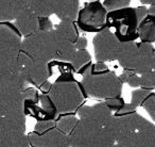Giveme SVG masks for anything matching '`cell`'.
<instances>
[{
    "mask_svg": "<svg viewBox=\"0 0 155 147\" xmlns=\"http://www.w3.org/2000/svg\"><path fill=\"white\" fill-rule=\"evenodd\" d=\"M27 83L18 70L0 74V117L25 113L24 92Z\"/></svg>",
    "mask_w": 155,
    "mask_h": 147,
    "instance_id": "6da1fadb",
    "label": "cell"
},
{
    "mask_svg": "<svg viewBox=\"0 0 155 147\" xmlns=\"http://www.w3.org/2000/svg\"><path fill=\"white\" fill-rule=\"evenodd\" d=\"M21 44V34L15 25L0 22V74L17 69Z\"/></svg>",
    "mask_w": 155,
    "mask_h": 147,
    "instance_id": "7a4b0ae2",
    "label": "cell"
},
{
    "mask_svg": "<svg viewBox=\"0 0 155 147\" xmlns=\"http://www.w3.org/2000/svg\"><path fill=\"white\" fill-rule=\"evenodd\" d=\"M122 85L119 76L110 70L99 75L87 76L80 82L81 90L85 97L91 96L97 99L105 100L120 97Z\"/></svg>",
    "mask_w": 155,
    "mask_h": 147,
    "instance_id": "3957f363",
    "label": "cell"
},
{
    "mask_svg": "<svg viewBox=\"0 0 155 147\" xmlns=\"http://www.w3.org/2000/svg\"><path fill=\"white\" fill-rule=\"evenodd\" d=\"M138 27L139 20L136 14V9L134 8L129 7L108 12L106 17V29H108L120 43H132L139 37Z\"/></svg>",
    "mask_w": 155,
    "mask_h": 147,
    "instance_id": "277c9868",
    "label": "cell"
},
{
    "mask_svg": "<svg viewBox=\"0 0 155 147\" xmlns=\"http://www.w3.org/2000/svg\"><path fill=\"white\" fill-rule=\"evenodd\" d=\"M21 50L34 60L50 63L56 60L58 39L55 31H37L36 33L22 39Z\"/></svg>",
    "mask_w": 155,
    "mask_h": 147,
    "instance_id": "5b68a950",
    "label": "cell"
},
{
    "mask_svg": "<svg viewBox=\"0 0 155 147\" xmlns=\"http://www.w3.org/2000/svg\"><path fill=\"white\" fill-rule=\"evenodd\" d=\"M69 142L71 147H113L117 144V138L110 123L104 128H91L78 123L69 135Z\"/></svg>",
    "mask_w": 155,
    "mask_h": 147,
    "instance_id": "8992f818",
    "label": "cell"
},
{
    "mask_svg": "<svg viewBox=\"0 0 155 147\" xmlns=\"http://www.w3.org/2000/svg\"><path fill=\"white\" fill-rule=\"evenodd\" d=\"M49 96L58 113H70L79 110L85 97L80 83L77 81L53 83Z\"/></svg>",
    "mask_w": 155,
    "mask_h": 147,
    "instance_id": "52a82bcc",
    "label": "cell"
},
{
    "mask_svg": "<svg viewBox=\"0 0 155 147\" xmlns=\"http://www.w3.org/2000/svg\"><path fill=\"white\" fill-rule=\"evenodd\" d=\"M26 114L0 117V147H30Z\"/></svg>",
    "mask_w": 155,
    "mask_h": 147,
    "instance_id": "ba28073f",
    "label": "cell"
},
{
    "mask_svg": "<svg viewBox=\"0 0 155 147\" xmlns=\"http://www.w3.org/2000/svg\"><path fill=\"white\" fill-rule=\"evenodd\" d=\"M108 11L100 1H93L84 5L79 12L78 27L84 32H101L106 28V17Z\"/></svg>",
    "mask_w": 155,
    "mask_h": 147,
    "instance_id": "9c48e42d",
    "label": "cell"
},
{
    "mask_svg": "<svg viewBox=\"0 0 155 147\" xmlns=\"http://www.w3.org/2000/svg\"><path fill=\"white\" fill-rule=\"evenodd\" d=\"M17 70L27 84L41 87L49 79L48 63L34 60L28 54L21 52L18 59Z\"/></svg>",
    "mask_w": 155,
    "mask_h": 147,
    "instance_id": "30bf717a",
    "label": "cell"
},
{
    "mask_svg": "<svg viewBox=\"0 0 155 147\" xmlns=\"http://www.w3.org/2000/svg\"><path fill=\"white\" fill-rule=\"evenodd\" d=\"M95 58L98 62L116 61L121 43L108 29L97 33L93 39Z\"/></svg>",
    "mask_w": 155,
    "mask_h": 147,
    "instance_id": "8fae6325",
    "label": "cell"
},
{
    "mask_svg": "<svg viewBox=\"0 0 155 147\" xmlns=\"http://www.w3.org/2000/svg\"><path fill=\"white\" fill-rule=\"evenodd\" d=\"M79 123L91 128H104L112 119L114 113L107 108L105 102L94 106H82L78 110Z\"/></svg>",
    "mask_w": 155,
    "mask_h": 147,
    "instance_id": "7c38bea8",
    "label": "cell"
},
{
    "mask_svg": "<svg viewBox=\"0 0 155 147\" xmlns=\"http://www.w3.org/2000/svg\"><path fill=\"white\" fill-rule=\"evenodd\" d=\"M28 136L31 147H71L69 136L56 128L45 133L33 131Z\"/></svg>",
    "mask_w": 155,
    "mask_h": 147,
    "instance_id": "4fadbf2b",
    "label": "cell"
},
{
    "mask_svg": "<svg viewBox=\"0 0 155 147\" xmlns=\"http://www.w3.org/2000/svg\"><path fill=\"white\" fill-rule=\"evenodd\" d=\"M26 115L34 117L37 121H54L58 116V109L54 106L49 95L41 94L39 97V101L32 106L25 107Z\"/></svg>",
    "mask_w": 155,
    "mask_h": 147,
    "instance_id": "5bb4252c",
    "label": "cell"
},
{
    "mask_svg": "<svg viewBox=\"0 0 155 147\" xmlns=\"http://www.w3.org/2000/svg\"><path fill=\"white\" fill-rule=\"evenodd\" d=\"M155 48L151 44H138V56L136 62L135 71L139 75H146L153 70L154 66Z\"/></svg>",
    "mask_w": 155,
    "mask_h": 147,
    "instance_id": "9a60e30c",
    "label": "cell"
},
{
    "mask_svg": "<svg viewBox=\"0 0 155 147\" xmlns=\"http://www.w3.org/2000/svg\"><path fill=\"white\" fill-rule=\"evenodd\" d=\"M48 70H49V78H52L53 83L60 82H72L75 81L73 77L72 65L68 62L54 60L48 63Z\"/></svg>",
    "mask_w": 155,
    "mask_h": 147,
    "instance_id": "2e32d148",
    "label": "cell"
},
{
    "mask_svg": "<svg viewBox=\"0 0 155 147\" xmlns=\"http://www.w3.org/2000/svg\"><path fill=\"white\" fill-rule=\"evenodd\" d=\"M14 25L18 29L20 34L25 37H28L39 31V17L28 8L20 14Z\"/></svg>",
    "mask_w": 155,
    "mask_h": 147,
    "instance_id": "e0dca14e",
    "label": "cell"
},
{
    "mask_svg": "<svg viewBox=\"0 0 155 147\" xmlns=\"http://www.w3.org/2000/svg\"><path fill=\"white\" fill-rule=\"evenodd\" d=\"M80 3L77 0H54V14L61 19V22H74L79 16Z\"/></svg>",
    "mask_w": 155,
    "mask_h": 147,
    "instance_id": "ac0fdd59",
    "label": "cell"
},
{
    "mask_svg": "<svg viewBox=\"0 0 155 147\" xmlns=\"http://www.w3.org/2000/svg\"><path fill=\"white\" fill-rule=\"evenodd\" d=\"M26 9H28V1H25V0H19V1L1 0L0 1V22H10L13 19L16 20Z\"/></svg>",
    "mask_w": 155,
    "mask_h": 147,
    "instance_id": "d6986e66",
    "label": "cell"
},
{
    "mask_svg": "<svg viewBox=\"0 0 155 147\" xmlns=\"http://www.w3.org/2000/svg\"><path fill=\"white\" fill-rule=\"evenodd\" d=\"M138 56V45L134 42L132 43H121L119 48L117 60L122 68L135 70L136 62Z\"/></svg>",
    "mask_w": 155,
    "mask_h": 147,
    "instance_id": "ffe728a7",
    "label": "cell"
},
{
    "mask_svg": "<svg viewBox=\"0 0 155 147\" xmlns=\"http://www.w3.org/2000/svg\"><path fill=\"white\" fill-rule=\"evenodd\" d=\"M138 34L141 43L151 44L155 42V16L149 14L138 27Z\"/></svg>",
    "mask_w": 155,
    "mask_h": 147,
    "instance_id": "44dd1931",
    "label": "cell"
},
{
    "mask_svg": "<svg viewBox=\"0 0 155 147\" xmlns=\"http://www.w3.org/2000/svg\"><path fill=\"white\" fill-rule=\"evenodd\" d=\"M78 28L79 27L75 26L74 22H60L58 25L54 26V31L58 37L71 42L72 44H75L78 39L80 37Z\"/></svg>",
    "mask_w": 155,
    "mask_h": 147,
    "instance_id": "7402d4cb",
    "label": "cell"
},
{
    "mask_svg": "<svg viewBox=\"0 0 155 147\" xmlns=\"http://www.w3.org/2000/svg\"><path fill=\"white\" fill-rule=\"evenodd\" d=\"M56 39H58V56H56V60L70 63L78 51L74 47V44H72L69 41H66L64 39H61L58 35H56Z\"/></svg>",
    "mask_w": 155,
    "mask_h": 147,
    "instance_id": "603a6c76",
    "label": "cell"
},
{
    "mask_svg": "<svg viewBox=\"0 0 155 147\" xmlns=\"http://www.w3.org/2000/svg\"><path fill=\"white\" fill-rule=\"evenodd\" d=\"M28 8L32 10L39 18L49 17L54 14L53 11V1H28Z\"/></svg>",
    "mask_w": 155,
    "mask_h": 147,
    "instance_id": "cb8c5ba5",
    "label": "cell"
},
{
    "mask_svg": "<svg viewBox=\"0 0 155 147\" xmlns=\"http://www.w3.org/2000/svg\"><path fill=\"white\" fill-rule=\"evenodd\" d=\"M56 121V129H58L61 132L67 134V135H70L71 132L74 130V128L77 127L78 123H79V118L74 116V115H64V116H61L60 118Z\"/></svg>",
    "mask_w": 155,
    "mask_h": 147,
    "instance_id": "d4e9b609",
    "label": "cell"
},
{
    "mask_svg": "<svg viewBox=\"0 0 155 147\" xmlns=\"http://www.w3.org/2000/svg\"><path fill=\"white\" fill-rule=\"evenodd\" d=\"M91 61V56L87 50H78L75 56H73L70 64L72 65L74 71H79L84 66L89 64Z\"/></svg>",
    "mask_w": 155,
    "mask_h": 147,
    "instance_id": "484cf974",
    "label": "cell"
},
{
    "mask_svg": "<svg viewBox=\"0 0 155 147\" xmlns=\"http://www.w3.org/2000/svg\"><path fill=\"white\" fill-rule=\"evenodd\" d=\"M119 79L122 84L127 83L132 87H140V76L135 70H132V69H123L122 74L119 76Z\"/></svg>",
    "mask_w": 155,
    "mask_h": 147,
    "instance_id": "4316f807",
    "label": "cell"
},
{
    "mask_svg": "<svg viewBox=\"0 0 155 147\" xmlns=\"http://www.w3.org/2000/svg\"><path fill=\"white\" fill-rule=\"evenodd\" d=\"M152 91H149L146 89H136L135 91L132 92V97H131V102L134 107L138 108L139 106H142L143 102L146 101V99L151 95Z\"/></svg>",
    "mask_w": 155,
    "mask_h": 147,
    "instance_id": "83f0119b",
    "label": "cell"
},
{
    "mask_svg": "<svg viewBox=\"0 0 155 147\" xmlns=\"http://www.w3.org/2000/svg\"><path fill=\"white\" fill-rule=\"evenodd\" d=\"M103 5L108 12L117 11L130 7V0H104Z\"/></svg>",
    "mask_w": 155,
    "mask_h": 147,
    "instance_id": "f1b7e54d",
    "label": "cell"
},
{
    "mask_svg": "<svg viewBox=\"0 0 155 147\" xmlns=\"http://www.w3.org/2000/svg\"><path fill=\"white\" fill-rule=\"evenodd\" d=\"M41 95L34 87H26L24 92V98H25V107L32 106L39 101Z\"/></svg>",
    "mask_w": 155,
    "mask_h": 147,
    "instance_id": "f546056e",
    "label": "cell"
},
{
    "mask_svg": "<svg viewBox=\"0 0 155 147\" xmlns=\"http://www.w3.org/2000/svg\"><path fill=\"white\" fill-rule=\"evenodd\" d=\"M140 87L141 89H146L149 91H153L155 89V73L151 71L146 75L140 76Z\"/></svg>",
    "mask_w": 155,
    "mask_h": 147,
    "instance_id": "4dcf8cb0",
    "label": "cell"
},
{
    "mask_svg": "<svg viewBox=\"0 0 155 147\" xmlns=\"http://www.w3.org/2000/svg\"><path fill=\"white\" fill-rule=\"evenodd\" d=\"M142 107L144 108V110L148 112V114L150 115V117L152 118V121L155 123V93H151V95L146 99V101L143 102Z\"/></svg>",
    "mask_w": 155,
    "mask_h": 147,
    "instance_id": "1f68e13d",
    "label": "cell"
},
{
    "mask_svg": "<svg viewBox=\"0 0 155 147\" xmlns=\"http://www.w3.org/2000/svg\"><path fill=\"white\" fill-rule=\"evenodd\" d=\"M107 106V108L112 111L114 114L118 113L121 109L123 108V106L125 104L124 100L122 99L121 97H117V98H112V99H107L104 101Z\"/></svg>",
    "mask_w": 155,
    "mask_h": 147,
    "instance_id": "d6a6232c",
    "label": "cell"
},
{
    "mask_svg": "<svg viewBox=\"0 0 155 147\" xmlns=\"http://www.w3.org/2000/svg\"><path fill=\"white\" fill-rule=\"evenodd\" d=\"M56 128V121H37L35 125L34 131L38 133H45L51 129Z\"/></svg>",
    "mask_w": 155,
    "mask_h": 147,
    "instance_id": "836d02e7",
    "label": "cell"
},
{
    "mask_svg": "<svg viewBox=\"0 0 155 147\" xmlns=\"http://www.w3.org/2000/svg\"><path fill=\"white\" fill-rule=\"evenodd\" d=\"M53 30H54V26L51 20L49 19V17L39 18V31L49 32V31H53Z\"/></svg>",
    "mask_w": 155,
    "mask_h": 147,
    "instance_id": "e575fe53",
    "label": "cell"
},
{
    "mask_svg": "<svg viewBox=\"0 0 155 147\" xmlns=\"http://www.w3.org/2000/svg\"><path fill=\"white\" fill-rule=\"evenodd\" d=\"M136 9V14H137L138 20H139V24L149 15V8L144 7V5H140V7L135 8Z\"/></svg>",
    "mask_w": 155,
    "mask_h": 147,
    "instance_id": "d590c367",
    "label": "cell"
},
{
    "mask_svg": "<svg viewBox=\"0 0 155 147\" xmlns=\"http://www.w3.org/2000/svg\"><path fill=\"white\" fill-rule=\"evenodd\" d=\"M74 47L77 50H86L87 47V39L83 36H80L78 39V41L75 42Z\"/></svg>",
    "mask_w": 155,
    "mask_h": 147,
    "instance_id": "8d00e7d4",
    "label": "cell"
},
{
    "mask_svg": "<svg viewBox=\"0 0 155 147\" xmlns=\"http://www.w3.org/2000/svg\"><path fill=\"white\" fill-rule=\"evenodd\" d=\"M136 109L137 108L134 107L132 104H125L124 106H123V108L121 109L118 113H116V114H130V113L136 112Z\"/></svg>",
    "mask_w": 155,
    "mask_h": 147,
    "instance_id": "74e56055",
    "label": "cell"
},
{
    "mask_svg": "<svg viewBox=\"0 0 155 147\" xmlns=\"http://www.w3.org/2000/svg\"><path fill=\"white\" fill-rule=\"evenodd\" d=\"M52 87H53V83H51L49 80L46 81L45 83H43V84L39 87V90L41 91V94H45V95H49L50 91H51Z\"/></svg>",
    "mask_w": 155,
    "mask_h": 147,
    "instance_id": "f35d334b",
    "label": "cell"
},
{
    "mask_svg": "<svg viewBox=\"0 0 155 147\" xmlns=\"http://www.w3.org/2000/svg\"><path fill=\"white\" fill-rule=\"evenodd\" d=\"M142 2V5H149L151 7V5H155V0H140Z\"/></svg>",
    "mask_w": 155,
    "mask_h": 147,
    "instance_id": "ab89813d",
    "label": "cell"
},
{
    "mask_svg": "<svg viewBox=\"0 0 155 147\" xmlns=\"http://www.w3.org/2000/svg\"><path fill=\"white\" fill-rule=\"evenodd\" d=\"M149 14H150V15L155 16V5H151V7H149Z\"/></svg>",
    "mask_w": 155,
    "mask_h": 147,
    "instance_id": "60d3db41",
    "label": "cell"
},
{
    "mask_svg": "<svg viewBox=\"0 0 155 147\" xmlns=\"http://www.w3.org/2000/svg\"><path fill=\"white\" fill-rule=\"evenodd\" d=\"M113 147H120V146H119L118 144H116V145H115V146H113Z\"/></svg>",
    "mask_w": 155,
    "mask_h": 147,
    "instance_id": "b9f144b4",
    "label": "cell"
},
{
    "mask_svg": "<svg viewBox=\"0 0 155 147\" xmlns=\"http://www.w3.org/2000/svg\"><path fill=\"white\" fill-rule=\"evenodd\" d=\"M155 67V56H154V66H153V68Z\"/></svg>",
    "mask_w": 155,
    "mask_h": 147,
    "instance_id": "7bdbcfd3",
    "label": "cell"
},
{
    "mask_svg": "<svg viewBox=\"0 0 155 147\" xmlns=\"http://www.w3.org/2000/svg\"><path fill=\"white\" fill-rule=\"evenodd\" d=\"M30 147H31V146H30Z\"/></svg>",
    "mask_w": 155,
    "mask_h": 147,
    "instance_id": "ee69618b",
    "label": "cell"
}]
</instances>
